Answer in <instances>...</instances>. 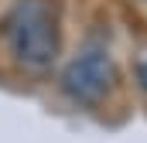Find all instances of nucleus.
Listing matches in <instances>:
<instances>
[{
    "mask_svg": "<svg viewBox=\"0 0 147 143\" xmlns=\"http://www.w3.org/2000/svg\"><path fill=\"white\" fill-rule=\"evenodd\" d=\"M58 89L72 99L75 106H99L116 89V65H113V58L106 51L89 48V51L75 55L72 61L62 68Z\"/></svg>",
    "mask_w": 147,
    "mask_h": 143,
    "instance_id": "nucleus-2",
    "label": "nucleus"
},
{
    "mask_svg": "<svg viewBox=\"0 0 147 143\" xmlns=\"http://www.w3.org/2000/svg\"><path fill=\"white\" fill-rule=\"evenodd\" d=\"M137 85L147 92V51L140 55V61H137Z\"/></svg>",
    "mask_w": 147,
    "mask_h": 143,
    "instance_id": "nucleus-3",
    "label": "nucleus"
},
{
    "mask_svg": "<svg viewBox=\"0 0 147 143\" xmlns=\"http://www.w3.org/2000/svg\"><path fill=\"white\" fill-rule=\"evenodd\" d=\"M0 37L14 65L28 75H48L62 55V14L55 0H14L0 21Z\"/></svg>",
    "mask_w": 147,
    "mask_h": 143,
    "instance_id": "nucleus-1",
    "label": "nucleus"
}]
</instances>
